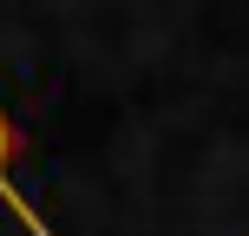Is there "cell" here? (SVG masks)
<instances>
[{
    "instance_id": "obj_1",
    "label": "cell",
    "mask_w": 249,
    "mask_h": 236,
    "mask_svg": "<svg viewBox=\"0 0 249 236\" xmlns=\"http://www.w3.org/2000/svg\"><path fill=\"white\" fill-rule=\"evenodd\" d=\"M7 158H13V125H7V118H0V203H7V210H13V217H20V223H26V230H33V236H53V230H46V223H39V217H33V210H26V197H20V190H13V177H7Z\"/></svg>"
}]
</instances>
